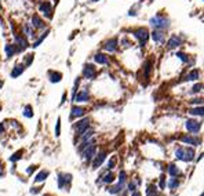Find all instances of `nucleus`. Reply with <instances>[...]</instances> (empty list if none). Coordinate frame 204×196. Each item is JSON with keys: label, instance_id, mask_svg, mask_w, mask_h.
<instances>
[{"label": "nucleus", "instance_id": "12", "mask_svg": "<svg viewBox=\"0 0 204 196\" xmlns=\"http://www.w3.org/2000/svg\"><path fill=\"white\" fill-rule=\"evenodd\" d=\"M88 98H90V95H88V91H86V90H83L77 95L73 97V100L77 101V102H86V101H88Z\"/></svg>", "mask_w": 204, "mask_h": 196}, {"label": "nucleus", "instance_id": "8", "mask_svg": "<svg viewBox=\"0 0 204 196\" xmlns=\"http://www.w3.org/2000/svg\"><path fill=\"white\" fill-rule=\"evenodd\" d=\"M181 141H182V142H186V144H189V145H195V146H197V145L200 144V140H199V138H195V137H190V136H181Z\"/></svg>", "mask_w": 204, "mask_h": 196}, {"label": "nucleus", "instance_id": "2", "mask_svg": "<svg viewBox=\"0 0 204 196\" xmlns=\"http://www.w3.org/2000/svg\"><path fill=\"white\" fill-rule=\"evenodd\" d=\"M175 157L184 162H190L195 157V151L192 148H178L175 152Z\"/></svg>", "mask_w": 204, "mask_h": 196}, {"label": "nucleus", "instance_id": "37", "mask_svg": "<svg viewBox=\"0 0 204 196\" xmlns=\"http://www.w3.org/2000/svg\"><path fill=\"white\" fill-rule=\"evenodd\" d=\"M136 184H138V182H136ZM136 184L135 182H130V184H128V191H130V192H134L136 188Z\"/></svg>", "mask_w": 204, "mask_h": 196}, {"label": "nucleus", "instance_id": "32", "mask_svg": "<svg viewBox=\"0 0 204 196\" xmlns=\"http://www.w3.org/2000/svg\"><path fill=\"white\" fill-rule=\"evenodd\" d=\"M61 134V119L58 117V120H57V124H55V136L60 137Z\"/></svg>", "mask_w": 204, "mask_h": 196}, {"label": "nucleus", "instance_id": "27", "mask_svg": "<svg viewBox=\"0 0 204 196\" xmlns=\"http://www.w3.org/2000/svg\"><path fill=\"white\" fill-rule=\"evenodd\" d=\"M123 187H124V184H120V182H119L117 185H115V187H112V188L109 189V192H110V193H117V192H120L121 189H123Z\"/></svg>", "mask_w": 204, "mask_h": 196}, {"label": "nucleus", "instance_id": "15", "mask_svg": "<svg viewBox=\"0 0 204 196\" xmlns=\"http://www.w3.org/2000/svg\"><path fill=\"white\" fill-rule=\"evenodd\" d=\"M32 26H35V28H44V22L41 21V18L39 15H33L32 17Z\"/></svg>", "mask_w": 204, "mask_h": 196}, {"label": "nucleus", "instance_id": "49", "mask_svg": "<svg viewBox=\"0 0 204 196\" xmlns=\"http://www.w3.org/2000/svg\"><path fill=\"white\" fill-rule=\"evenodd\" d=\"M92 1H98V0H92Z\"/></svg>", "mask_w": 204, "mask_h": 196}, {"label": "nucleus", "instance_id": "36", "mask_svg": "<svg viewBox=\"0 0 204 196\" xmlns=\"http://www.w3.org/2000/svg\"><path fill=\"white\" fill-rule=\"evenodd\" d=\"M47 33H48V31H47V32H46V35H43V36H41V37H40V39L37 40L36 43H33V47H37V46H39V44H40V43H41V42H43V40H44V39H46V36H47Z\"/></svg>", "mask_w": 204, "mask_h": 196}, {"label": "nucleus", "instance_id": "35", "mask_svg": "<svg viewBox=\"0 0 204 196\" xmlns=\"http://www.w3.org/2000/svg\"><path fill=\"white\" fill-rule=\"evenodd\" d=\"M119 182H120V184H124V182H126V171L120 173V176H119Z\"/></svg>", "mask_w": 204, "mask_h": 196}, {"label": "nucleus", "instance_id": "44", "mask_svg": "<svg viewBox=\"0 0 204 196\" xmlns=\"http://www.w3.org/2000/svg\"><path fill=\"white\" fill-rule=\"evenodd\" d=\"M32 60H33V55H28V61H26V65H30Z\"/></svg>", "mask_w": 204, "mask_h": 196}, {"label": "nucleus", "instance_id": "13", "mask_svg": "<svg viewBox=\"0 0 204 196\" xmlns=\"http://www.w3.org/2000/svg\"><path fill=\"white\" fill-rule=\"evenodd\" d=\"M152 39L155 40V43H161L164 40V33L161 31H159V29H155L152 33Z\"/></svg>", "mask_w": 204, "mask_h": 196}, {"label": "nucleus", "instance_id": "40", "mask_svg": "<svg viewBox=\"0 0 204 196\" xmlns=\"http://www.w3.org/2000/svg\"><path fill=\"white\" fill-rule=\"evenodd\" d=\"M150 66H152V64H150V62H146V66H145V72H146V76H149V72H150Z\"/></svg>", "mask_w": 204, "mask_h": 196}, {"label": "nucleus", "instance_id": "1", "mask_svg": "<svg viewBox=\"0 0 204 196\" xmlns=\"http://www.w3.org/2000/svg\"><path fill=\"white\" fill-rule=\"evenodd\" d=\"M149 24L152 25L155 29H159V31H163V29H167L170 26V20L166 18V17H161V15H156L150 18Z\"/></svg>", "mask_w": 204, "mask_h": 196}, {"label": "nucleus", "instance_id": "9", "mask_svg": "<svg viewBox=\"0 0 204 196\" xmlns=\"http://www.w3.org/2000/svg\"><path fill=\"white\" fill-rule=\"evenodd\" d=\"M83 73H84V76L87 77V79H94V77H95V75H97L94 65H87V66L84 68Z\"/></svg>", "mask_w": 204, "mask_h": 196}, {"label": "nucleus", "instance_id": "17", "mask_svg": "<svg viewBox=\"0 0 204 196\" xmlns=\"http://www.w3.org/2000/svg\"><path fill=\"white\" fill-rule=\"evenodd\" d=\"M66 182H70V176H62V174H60V177H58V185H60V188H64L65 184Z\"/></svg>", "mask_w": 204, "mask_h": 196}, {"label": "nucleus", "instance_id": "16", "mask_svg": "<svg viewBox=\"0 0 204 196\" xmlns=\"http://www.w3.org/2000/svg\"><path fill=\"white\" fill-rule=\"evenodd\" d=\"M15 39H17V43H18L20 50H25V48L28 47V40L25 39L24 36H17L15 35Z\"/></svg>", "mask_w": 204, "mask_h": 196}, {"label": "nucleus", "instance_id": "23", "mask_svg": "<svg viewBox=\"0 0 204 196\" xmlns=\"http://www.w3.org/2000/svg\"><path fill=\"white\" fill-rule=\"evenodd\" d=\"M168 173H170L172 177H176L179 174V168L176 167L175 164H170V166H168Z\"/></svg>", "mask_w": 204, "mask_h": 196}, {"label": "nucleus", "instance_id": "3", "mask_svg": "<svg viewBox=\"0 0 204 196\" xmlns=\"http://www.w3.org/2000/svg\"><path fill=\"white\" fill-rule=\"evenodd\" d=\"M134 36H135L136 39L139 40L141 46H144V44H146V42H148L149 32H148V29H145V28H139V29H136L135 32H134Z\"/></svg>", "mask_w": 204, "mask_h": 196}, {"label": "nucleus", "instance_id": "42", "mask_svg": "<svg viewBox=\"0 0 204 196\" xmlns=\"http://www.w3.org/2000/svg\"><path fill=\"white\" fill-rule=\"evenodd\" d=\"M166 187V181H164V177H160V188L163 189Z\"/></svg>", "mask_w": 204, "mask_h": 196}, {"label": "nucleus", "instance_id": "25", "mask_svg": "<svg viewBox=\"0 0 204 196\" xmlns=\"http://www.w3.org/2000/svg\"><path fill=\"white\" fill-rule=\"evenodd\" d=\"M6 52H7V57H11L15 52V44H7L6 46Z\"/></svg>", "mask_w": 204, "mask_h": 196}, {"label": "nucleus", "instance_id": "38", "mask_svg": "<svg viewBox=\"0 0 204 196\" xmlns=\"http://www.w3.org/2000/svg\"><path fill=\"white\" fill-rule=\"evenodd\" d=\"M176 57H179L184 62H188V57L185 55V54H182V52H176Z\"/></svg>", "mask_w": 204, "mask_h": 196}, {"label": "nucleus", "instance_id": "29", "mask_svg": "<svg viewBox=\"0 0 204 196\" xmlns=\"http://www.w3.org/2000/svg\"><path fill=\"white\" fill-rule=\"evenodd\" d=\"M178 185H179V181H178L175 177H174V178H171V180H170V182H168V188H170V189H175Z\"/></svg>", "mask_w": 204, "mask_h": 196}, {"label": "nucleus", "instance_id": "31", "mask_svg": "<svg viewBox=\"0 0 204 196\" xmlns=\"http://www.w3.org/2000/svg\"><path fill=\"white\" fill-rule=\"evenodd\" d=\"M21 157H22V151H18V152H15L10 157V160H11V162H17V160H20Z\"/></svg>", "mask_w": 204, "mask_h": 196}, {"label": "nucleus", "instance_id": "43", "mask_svg": "<svg viewBox=\"0 0 204 196\" xmlns=\"http://www.w3.org/2000/svg\"><path fill=\"white\" fill-rule=\"evenodd\" d=\"M25 31H26V33H28V35H32V29H30V26H25Z\"/></svg>", "mask_w": 204, "mask_h": 196}, {"label": "nucleus", "instance_id": "41", "mask_svg": "<svg viewBox=\"0 0 204 196\" xmlns=\"http://www.w3.org/2000/svg\"><path fill=\"white\" fill-rule=\"evenodd\" d=\"M35 170H36V166H29V168L26 170V173H28V174H32V171H35Z\"/></svg>", "mask_w": 204, "mask_h": 196}, {"label": "nucleus", "instance_id": "14", "mask_svg": "<svg viewBox=\"0 0 204 196\" xmlns=\"http://www.w3.org/2000/svg\"><path fill=\"white\" fill-rule=\"evenodd\" d=\"M84 113H86V111L81 106H73L72 108V117H81L84 116Z\"/></svg>", "mask_w": 204, "mask_h": 196}, {"label": "nucleus", "instance_id": "24", "mask_svg": "<svg viewBox=\"0 0 204 196\" xmlns=\"http://www.w3.org/2000/svg\"><path fill=\"white\" fill-rule=\"evenodd\" d=\"M47 177H48V171H40V173H39V174L36 176L35 181H36V182H43V181L46 180Z\"/></svg>", "mask_w": 204, "mask_h": 196}, {"label": "nucleus", "instance_id": "10", "mask_svg": "<svg viewBox=\"0 0 204 196\" xmlns=\"http://www.w3.org/2000/svg\"><path fill=\"white\" fill-rule=\"evenodd\" d=\"M104 48L106 50V51L115 52L117 50V39H112V40H109V42H106L105 46H104Z\"/></svg>", "mask_w": 204, "mask_h": 196}, {"label": "nucleus", "instance_id": "34", "mask_svg": "<svg viewBox=\"0 0 204 196\" xmlns=\"http://www.w3.org/2000/svg\"><path fill=\"white\" fill-rule=\"evenodd\" d=\"M116 156H113L112 157V160H109V163H108V168H109V170H110V168H113V167H115V166H116Z\"/></svg>", "mask_w": 204, "mask_h": 196}, {"label": "nucleus", "instance_id": "46", "mask_svg": "<svg viewBox=\"0 0 204 196\" xmlns=\"http://www.w3.org/2000/svg\"><path fill=\"white\" fill-rule=\"evenodd\" d=\"M4 131V124H0V133Z\"/></svg>", "mask_w": 204, "mask_h": 196}, {"label": "nucleus", "instance_id": "4", "mask_svg": "<svg viewBox=\"0 0 204 196\" xmlns=\"http://www.w3.org/2000/svg\"><path fill=\"white\" fill-rule=\"evenodd\" d=\"M185 126L188 128V131H192V133H199L201 128V124L199 122H196V120H188Z\"/></svg>", "mask_w": 204, "mask_h": 196}, {"label": "nucleus", "instance_id": "22", "mask_svg": "<svg viewBox=\"0 0 204 196\" xmlns=\"http://www.w3.org/2000/svg\"><path fill=\"white\" fill-rule=\"evenodd\" d=\"M146 196H157L156 185H149L148 189H146Z\"/></svg>", "mask_w": 204, "mask_h": 196}, {"label": "nucleus", "instance_id": "26", "mask_svg": "<svg viewBox=\"0 0 204 196\" xmlns=\"http://www.w3.org/2000/svg\"><path fill=\"white\" fill-rule=\"evenodd\" d=\"M113 181H115V176H113L112 173L105 174V177H104V182H105V184H112Z\"/></svg>", "mask_w": 204, "mask_h": 196}, {"label": "nucleus", "instance_id": "30", "mask_svg": "<svg viewBox=\"0 0 204 196\" xmlns=\"http://www.w3.org/2000/svg\"><path fill=\"white\" fill-rule=\"evenodd\" d=\"M25 117H33V112H32V106L30 105H26L25 106V112H24Z\"/></svg>", "mask_w": 204, "mask_h": 196}, {"label": "nucleus", "instance_id": "20", "mask_svg": "<svg viewBox=\"0 0 204 196\" xmlns=\"http://www.w3.org/2000/svg\"><path fill=\"white\" fill-rule=\"evenodd\" d=\"M199 77H200V72H199V69H193L192 72L188 73L186 80H197Z\"/></svg>", "mask_w": 204, "mask_h": 196}, {"label": "nucleus", "instance_id": "33", "mask_svg": "<svg viewBox=\"0 0 204 196\" xmlns=\"http://www.w3.org/2000/svg\"><path fill=\"white\" fill-rule=\"evenodd\" d=\"M83 134H84V136L81 137V140H83V142H86V141H88V140H90V138H91V137H92V131H88V133H86V131H84Z\"/></svg>", "mask_w": 204, "mask_h": 196}, {"label": "nucleus", "instance_id": "5", "mask_svg": "<svg viewBox=\"0 0 204 196\" xmlns=\"http://www.w3.org/2000/svg\"><path fill=\"white\" fill-rule=\"evenodd\" d=\"M88 124H90V120H88V117H86V119H83L81 122H79V123H77L76 133L79 134V136H83V133L88 128Z\"/></svg>", "mask_w": 204, "mask_h": 196}, {"label": "nucleus", "instance_id": "6", "mask_svg": "<svg viewBox=\"0 0 204 196\" xmlns=\"http://www.w3.org/2000/svg\"><path fill=\"white\" fill-rule=\"evenodd\" d=\"M181 43H182V39H181L179 36H176V35H172V36L170 37V40H168L167 47L168 48H176L178 46H181Z\"/></svg>", "mask_w": 204, "mask_h": 196}, {"label": "nucleus", "instance_id": "45", "mask_svg": "<svg viewBox=\"0 0 204 196\" xmlns=\"http://www.w3.org/2000/svg\"><path fill=\"white\" fill-rule=\"evenodd\" d=\"M131 196H141V192H138V191H134Z\"/></svg>", "mask_w": 204, "mask_h": 196}, {"label": "nucleus", "instance_id": "47", "mask_svg": "<svg viewBox=\"0 0 204 196\" xmlns=\"http://www.w3.org/2000/svg\"><path fill=\"white\" fill-rule=\"evenodd\" d=\"M0 176H3V168H1V166H0Z\"/></svg>", "mask_w": 204, "mask_h": 196}, {"label": "nucleus", "instance_id": "28", "mask_svg": "<svg viewBox=\"0 0 204 196\" xmlns=\"http://www.w3.org/2000/svg\"><path fill=\"white\" fill-rule=\"evenodd\" d=\"M189 113H190V115H199V116H203L204 115V111H203V108H195V109H190V111H189Z\"/></svg>", "mask_w": 204, "mask_h": 196}, {"label": "nucleus", "instance_id": "11", "mask_svg": "<svg viewBox=\"0 0 204 196\" xmlns=\"http://www.w3.org/2000/svg\"><path fill=\"white\" fill-rule=\"evenodd\" d=\"M105 156H106V153L105 152H101L98 153V155H95V159H94V162H92V168H98L102 164V162L105 160Z\"/></svg>", "mask_w": 204, "mask_h": 196}, {"label": "nucleus", "instance_id": "21", "mask_svg": "<svg viewBox=\"0 0 204 196\" xmlns=\"http://www.w3.org/2000/svg\"><path fill=\"white\" fill-rule=\"evenodd\" d=\"M22 72H24V65H17L15 68L12 69V72H11V77H18Z\"/></svg>", "mask_w": 204, "mask_h": 196}, {"label": "nucleus", "instance_id": "48", "mask_svg": "<svg viewBox=\"0 0 204 196\" xmlns=\"http://www.w3.org/2000/svg\"><path fill=\"white\" fill-rule=\"evenodd\" d=\"M1 84H3V83H1V82H0V87H1Z\"/></svg>", "mask_w": 204, "mask_h": 196}, {"label": "nucleus", "instance_id": "7", "mask_svg": "<svg viewBox=\"0 0 204 196\" xmlns=\"http://www.w3.org/2000/svg\"><path fill=\"white\" fill-rule=\"evenodd\" d=\"M40 11L43 12L44 15H47L48 18L52 17V8H51V4L48 3V1H44V3L40 4Z\"/></svg>", "mask_w": 204, "mask_h": 196}, {"label": "nucleus", "instance_id": "19", "mask_svg": "<svg viewBox=\"0 0 204 196\" xmlns=\"http://www.w3.org/2000/svg\"><path fill=\"white\" fill-rule=\"evenodd\" d=\"M94 60H95V62H98V64H101V65L108 64V58H106V55H104V54H95Z\"/></svg>", "mask_w": 204, "mask_h": 196}, {"label": "nucleus", "instance_id": "18", "mask_svg": "<svg viewBox=\"0 0 204 196\" xmlns=\"http://www.w3.org/2000/svg\"><path fill=\"white\" fill-rule=\"evenodd\" d=\"M50 82L51 83H58L61 79H62V75H61L60 72H50Z\"/></svg>", "mask_w": 204, "mask_h": 196}, {"label": "nucleus", "instance_id": "39", "mask_svg": "<svg viewBox=\"0 0 204 196\" xmlns=\"http://www.w3.org/2000/svg\"><path fill=\"white\" fill-rule=\"evenodd\" d=\"M201 87H203V86H201V83L196 84V86H195V87H193L192 93H199V91H200V90H201Z\"/></svg>", "mask_w": 204, "mask_h": 196}]
</instances>
